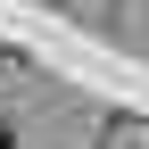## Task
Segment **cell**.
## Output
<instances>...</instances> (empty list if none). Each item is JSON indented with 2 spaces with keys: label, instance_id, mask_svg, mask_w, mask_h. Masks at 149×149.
I'll return each mask as SVG.
<instances>
[{
  "label": "cell",
  "instance_id": "1",
  "mask_svg": "<svg viewBox=\"0 0 149 149\" xmlns=\"http://www.w3.org/2000/svg\"><path fill=\"white\" fill-rule=\"evenodd\" d=\"M8 141H17V133H8V124H0V149H8Z\"/></svg>",
  "mask_w": 149,
  "mask_h": 149
}]
</instances>
